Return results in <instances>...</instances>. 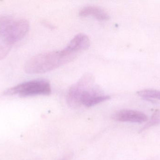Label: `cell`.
Returning <instances> with one entry per match:
<instances>
[{
	"instance_id": "cell-5",
	"label": "cell",
	"mask_w": 160,
	"mask_h": 160,
	"mask_svg": "<svg viewBox=\"0 0 160 160\" xmlns=\"http://www.w3.org/2000/svg\"><path fill=\"white\" fill-rule=\"evenodd\" d=\"M112 118L120 122L142 123L148 120L147 116L139 111L132 110H123L116 113Z\"/></svg>"
},
{
	"instance_id": "cell-10",
	"label": "cell",
	"mask_w": 160,
	"mask_h": 160,
	"mask_svg": "<svg viewBox=\"0 0 160 160\" xmlns=\"http://www.w3.org/2000/svg\"><path fill=\"white\" fill-rule=\"evenodd\" d=\"M13 45L0 42V61L4 59L11 50Z\"/></svg>"
},
{
	"instance_id": "cell-7",
	"label": "cell",
	"mask_w": 160,
	"mask_h": 160,
	"mask_svg": "<svg viewBox=\"0 0 160 160\" xmlns=\"http://www.w3.org/2000/svg\"><path fill=\"white\" fill-rule=\"evenodd\" d=\"M80 16L82 17L91 16L99 21H107L110 19L109 14L102 8L94 6H87L80 10Z\"/></svg>"
},
{
	"instance_id": "cell-6",
	"label": "cell",
	"mask_w": 160,
	"mask_h": 160,
	"mask_svg": "<svg viewBox=\"0 0 160 160\" xmlns=\"http://www.w3.org/2000/svg\"><path fill=\"white\" fill-rule=\"evenodd\" d=\"M90 45L88 36L83 34L75 36L66 48L72 52L78 53L80 51L87 49Z\"/></svg>"
},
{
	"instance_id": "cell-8",
	"label": "cell",
	"mask_w": 160,
	"mask_h": 160,
	"mask_svg": "<svg viewBox=\"0 0 160 160\" xmlns=\"http://www.w3.org/2000/svg\"><path fill=\"white\" fill-rule=\"evenodd\" d=\"M141 97L146 99H157L160 100V91L152 89L141 90L137 93Z\"/></svg>"
},
{
	"instance_id": "cell-11",
	"label": "cell",
	"mask_w": 160,
	"mask_h": 160,
	"mask_svg": "<svg viewBox=\"0 0 160 160\" xmlns=\"http://www.w3.org/2000/svg\"><path fill=\"white\" fill-rule=\"evenodd\" d=\"M13 20L11 16L7 15H1L0 16V27L5 25Z\"/></svg>"
},
{
	"instance_id": "cell-9",
	"label": "cell",
	"mask_w": 160,
	"mask_h": 160,
	"mask_svg": "<svg viewBox=\"0 0 160 160\" xmlns=\"http://www.w3.org/2000/svg\"><path fill=\"white\" fill-rule=\"evenodd\" d=\"M160 124V110H156L153 113L149 121L142 128L140 132H142L152 127Z\"/></svg>"
},
{
	"instance_id": "cell-1",
	"label": "cell",
	"mask_w": 160,
	"mask_h": 160,
	"mask_svg": "<svg viewBox=\"0 0 160 160\" xmlns=\"http://www.w3.org/2000/svg\"><path fill=\"white\" fill-rule=\"evenodd\" d=\"M110 99V96L95 85V79L90 73L85 74L73 85L67 95L68 102L73 106L82 104L86 107H92Z\"/></svg>"
},
{
	"instance_id": "cell-2",
	"label": "cell",
	"mask_w": 160,
	"mask_h": 160,
	"mask_svg": "<svg viewBox=\"0 0 160 160\" xmlns=\"http://www.w3.org/2000/svg\"><path fill=\"white\" fill-rule=\"evenodd\" d=\"M78 54L66 48L62 50L39 54L26 62L24 71L30 74H41L52 71L71 62Z\"/></svg>"
},
{
	"instance_id": "cell-3",
	"label": "cell",
	"mask_w": 160,
	"mask_h": 160,
	"mask_svg": "<svg viewBox=\"0 0 160 160\" xmlns=\"http://www.w3.org/2000/svg\"><path fill=\"white\" fill-rule=\"evenodd\" d=\"M51 86L46 80H36L20 84L8 89L7 95H18L21 97L49 95L51 93Z\"/></svg>"
},
{
	"instance_id": "cell-4",
	"label": "cell",
	"mask_w": 160,
	"mask_h": 160,
	"mask_svg": "<svg viewBox=\"0 0 160 160\" xmlns=\"http://www.w3.org/2000/svg\"><path fill=\"white\" fill-rule=\"evenodd\" d=\"M29 28L30 24L26 20H12L5 25L0 27V42L13 45L25 37Z\"/></svg>"
}]
</instances>
